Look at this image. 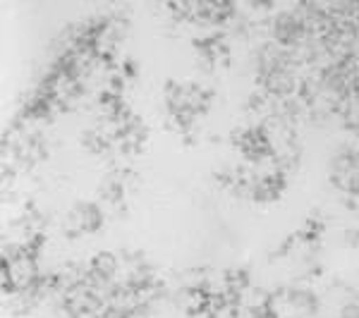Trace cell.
Listing matches in <instances>:
<instances>
[]
</instances>
